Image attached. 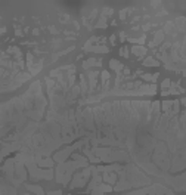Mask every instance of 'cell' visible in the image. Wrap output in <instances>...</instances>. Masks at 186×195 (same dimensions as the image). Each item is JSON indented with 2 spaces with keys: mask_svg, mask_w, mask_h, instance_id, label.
Listing matches in <instances>:
<instances>
[{
  "mask_svg": "<svg viewBox=\"0 0 186 195\" xmlns=\"http://www.w3.org/2000/svg\"><path fill=\"white\" fill-rule=\"evenodd\" d=\"M73 160L74 161H64L59 163L58 169H56V182H59L62 185H68V182L71 180L73 173L77 169H84L89 167V161L87 158L78 154H73Z\"/></svg>",
  "mask_w": 186,
  "mask_h": 195,
  "instance_id": "cell-1",
  "label": "cell"
},
{
  "mask_svg": "<svg viewBox=\"0 0 186 195\" xmlns=\"http://www.w3.org/2000/svg\"><path fill=\"white\" fill-rule=\"evenodd\" d=\"M92 152L105 163H114V161H128V154L124 151H115L112 148H98L93 146Z\"/></svg>",
  "mask_w": 186,
  "mask_h": 195,
  "instance_id": "cell-2",
  "label": "cell"
},
{
  "mask_svg": "<svg viewBox=\"0 0 186 195\" xmlns=\"http://www.w3.org/2000/svg\"><path fill=\"white\" fill-rule=\"evenodd\" d=\"M90 176H92V166L84 167L81 171L74 173V178H73V180H71L69 186H71V188H81V186H84L86 183H87V180L90 179Z\"/></svg>",
  "mask_w": 186,
  "mask_h": 195,
  "instance_id": "cell-3",
  "label": "cell"
},
{
  "mask_svg": "<svg viewBox=\"0 0 186 195\" xmlns=\"http://www.w3.org/2000/svg\"><path fill=\"white\" fill-rule=\"evenodd\" d=\"M86 142H87V141H80V142H76L74 145H69V146H67L65 149H62V151H59V152H56L55 155H53V161H56V163H64V161H67L68 155H71V154H73V151H74L76 148H80V146H83Z\"/></svg>",
  "mask_w": 186,
  "mask_h": 195,
  "instance_id": "cell-4",
  "label": "cell"
},
{
  "mask_svg": "<svg viewBox=\"0 0 186 195\" xmlns=\"http://www.w3.org/2000/svg\"><path fill=\"white\" fill-rule=\"evenodd\" d=\"M112 191V186L111 185H108V183H99L98 186H95L90 191L93 195H102V194H105V192H111Z\"/></svg>",
  "mask_w": 186,
  "mask_h": 195,
  "instance_id": "cell-5",
  "label": "cell"
},
{
  "mask_svg": "<svg viewBox=\"0 0 186 195\" xmlns=\"http://www.w3.org/2000/svg\"><path fill=\"white\" fill-rule=\"evenodd\" d=\"M98 76H99V73L98 71H90L89 73V92H95V89H96V81H98Z\"/></svg>",
  "mask_w": 186,
  "mask_h": 195,
  "instance_id": "cell-6",
  "label": "cell"
},
{
  "mask_svg": "<svg viewBox=\"0 0 186 195\" xmlns=\"http://www.w3.org/2000/svg\"><path fill=\"white\" fill-rule=\"evenodd\" d=\"M117 173H111V171H106V173H103L102 174V180L103 182H106L108 185H115V182H117Z\"/></svg>",
  "mask_w": 186,
  "mask_h": 195,
  "instance_id": "cell-7",
  "label": "cell"
},
{
  "mask_svg": "<svg viewBox=\"0 0 186 195\" xmlns=\"http://www.w3.org/2000/svg\"><path fill=\"white\" fill-rule=\"evenodd\" d=\"M83 152H84L86 158H87V161H92V163H101V160L92 152V149H89V148H84L83 149Z\"/></svg>",
  "mask_w": 186,
  "mask_h": 195,
  "instance_id": "cell-8",
  "label": "cell"
},
{
  "mask_svg": "<svg viewBox=\"0 0 186 195\" xmlns=\"http://www.w3.org/2000/svg\"><path fill=\"white\" fill-rule=\"evenodd\" d=\"M101 78H102V86H103V90H108V86H110V73L108 71H102L101 73Z\"/></svg>",
  "mask_w": 186,
  "mask_h": 195,
  "instance_id": "cell-9",
  "label": "cell"
},
{
  "mask_svg": "<svg viewBox=\"0 0 186 195\" xmlns=\"http://www.w3.org/2000/svg\"><path fill=\"white\" fill-rule=\"evenodd\" d=\"M110 67L112 68L114 71H117V73L120 74V73L123 71V68H124V65H123V64H121L120 61H117V59H111V61H110Z\"/></svg>",
  "mask_w": 186,
  "mask_h": 195,
  "instance_id": "cell-10",
  "label": "cell"
},
{
  "mask_svg": "<svg viewBox=\"0 0 186 195\" xmlns=\"http://www.w3.org/2000/svg\"><path fill=\"white\" fill-rule=\"evenodd\" d=\"M42 68H43V61H40L39 64L31 65V67L28 68V71H30V74H31V76H35V74H39V73L42 71Z\"/></svg>",
  "mask_w": 186,
  "mask_h": 195,
  "instance_id": "cell-11",
  "label": "cell"
},
{
  "mask_svg": "<svg viewBox=\"0 0 186 195\" xmlns=\"http://www.w3.org/2000/svg\"><path fill=\"white\" fill-rule=\"evenodd\" d=\"M27 189H28L30 192H34L35 195H44L43 188L39 186V185H27Z\"/></svg>",
  "mask_w": 186,
  "mask_h": 195,
  "instance_id": "cell-12",
  "label": "cell"
},
{
  "mask_svg": "<svg viewBox=\"0 0 186 195\" xmlns=\"http://www.w3.org/2000/svg\"><path fill=\"white\" fill-rule=\"evenodd\" d=\"M132 52L135 53L137 58H142L145 53H146V49H145L143 46H133V47H132Z\"/></svg>",
  "mask_w": 186,
  "mask_h": 195,
  "instance_id": "cell-13",
  "label": "cell"
},
{
  "mask_svg": "<svg viewBox=\"0 0 186 195\" xmlns=\"http://www.w3.org/2000/svg\"><path fill=\"white\" fill-rule=\"evenodd\" d=\"M84 51L96 52V53H106V52H108V47H105V46H90V47H87Z\"/></svg>",
  "mask_w": 186,
  "mask_h": 195,
  "instance_id": "cell-14",
  "label": "cell"
},
{
  "mask_svg": "<svg viewBox=\"0 0 186 195\" xmlns=\"http://www.w3.org/2000/svg\"><path fill=\"white\" fill-rule=\"evenodd\" d=\"M80 90L81 93L86 95L89 92V87H87V83H86V77L84 76H80Z\"/></svg>",
  "mask_w": 186,
  "mask_h": 195,
  "instance_id": "cell-15",
  "label": "cell"
},
{
  "mask_svg": "<svg viewBox=\"0 0 186 195\" xmlns=\"http://www.w3.org/2000/svg\"><path fill=\"white\" fill-rule=\"evenodd\" d=\"M143 65H145V67H158V65H160V62H158V61H155L154 58H151V56H148V58L143 61Z\"/></svg>",
  "mask_w": 186,
  "mask_h": 195,
  "instance_id": "cell-16",
  "label": "cell"
},
{
  "mask_svg": "<svg viewBox=\"0 0 186 195\" xmlns=\"http://www.w3.org/2000/svg\"><path fill=\"white\" fill-rule=\"evenodd\" d=\"M171 107H173V101H164L162 105H161V108H162V111L166 114H169L170 111H171Z\"/></svg>",
  "mask_w": 186,
  "mask_h": 195,
  "instance_id": "cell-17",
  "label": "cell"
},
{
  "mask_svg": "<svg viewBox=\"0 0 186 195\" xmlns=\"http://www.w3.org/2000/svg\"><path fill=\"white\" fill-rule=\"evenodd\" d=\"M93 65H96V59H95V58H90V59L84 61V64H83V68H84V69H89V68H92Z\"/></svg>",
  "mask_w": 186,
  "mask_h": 195,
  "instance_id": "cell-18",
  "label": "cell"
},
{
  "mask_svg": "<svg viewBox=\"0 0 186 195\" xmlns=\"http://www.w3.org/2000/svg\"><path fill=\"white\" fill-rule=\"evenodd\" d=\"M162 37H164V33H162V31H157V33H155V39H154V42H152L154 46L158 44V43L162 40Z\"/></svg>",
  "mask_w": 186,
  "mask_h": 195,
  "instance_id": "cell-19",
  "label": "cell"
},
{
  "mask_svg": "<svg viewBox=\"0 0 186 195\" xmlns=\"http://www.w3.org/2000/svg\"><path fill=\"white\" fill-rule=\"evenodd\" d=\"M96 27H98V28H105V27H106V19H105V17L99 18V22L96 24Z\"/></svg>",
  "mask_w": 186,
  "mask_h": 195,
  "instance_id": "cell-20",
  "label": "cell"
},
{
  "mask_svg": "<svg viewBox=\"0 0 186 195\" xmlns=\"http://www.w3.org/2000/svg\"><path fill=\"white\" fill-rule=\"evenodd\" d=\"M176 24L179 25L180 31H183V30H185V28H183V24H185V18H177V19H176Z\"/></svg>",
  "mask_w": 186,
  "mask_h": 195,
  "instance_id": "cell-21",
  "label": "cell"
},
{
  "mask_svg": "<svg viewBox=\"0 0 186 195\" xmlns=\"http://www.w3.org/2000/svg\"><path fill=\"white\" fill-rule=\"evenodd\" d=\"M173 25H174L173 22H167V24H166V31H167V33H173V31H174V30H173Z\"/></svg>",
  "mask_w": 186,
  "mask_h": 195,
  "instance_id": "cell-22",
  "label": "cell"
},
{
  "mask_svg": "<svg viewBox=\"0 0 186 195\" xmlns=\"http://www.w3.org/2000/svg\"><path fill=\"white\" fill-rule=\"evenodd\" d=\"M130 42H132V43H139V44H142V43L145 42V37H140V39H132Z\"/></svg>",
  "mask_w": 186,
  "mask_h": 195,
  "instance_id": "cell-23",
  "label": "cell"
},
{
  "mask_svg": "<svg viewBox=\"0 0 186 195\" xmlns=\"http://www.w3.org/2000/svg\"><path fill=\"white\" fill-rule=\"evenodd\" d=\"M120 53H121L124 58H127V56H128V49H127V47H123V49L120 51Z\"/></svg>",
  "mask_w": 186,
  "mask_h": 195,
  "instance_id": "cell-24",
  "label": "cell"
},
{
  "mask_svg": "<svg viewBox=\"0 0 186 195\" xmlns=\"http://www.w3.org/2000/svg\"><path fill=\"white\" fill-rule=\"evenodd\" d=\"M171 84V81H170V78H166L164 81H162V87H169Z\"/></svg>",
  "mask_w": 186,
  "mask_h": 195,
  "instance_id": "cell-25",
  "label": "cell"
},
{
  "mask_svg": "<svg viewBox=\"0 0 186 195\" xmlns=\"http://www.w3.org/2000/svg\"><path fill=\"white\" fill-rule=\"evenodd\" d=\"M47 195H62V191H52Z\"/></svg>",
  "mask_w": 186,
  "mask_h": 195,
  "instance_id": "cell-26",
  "label": "cell"
},
{
  "mask_svg": "<svg viewBox=\"0 0 186 195\" xmlns=\"http://www.w3.org/2000/svg\"><path fill=\"white\" fill-rule=\"evenodd\" d=\"M103 13H105V15H111V13H112V9L105 8V9H103Z\"/></svg>",
  "mask_w": 186,
  "mask_h": 195,
  "instance_id": "cell-27",
  "label": "cell"
},
{
  "mask_svg": "<svg viewBox=\"0 0 186 195\" xmlns=\"http://www.w3.org/2000/svg\"><path fill=\"white\" fill-rule=\"evenodd\" d=\"M123 74H124V76H128V74H130V69H128V68H123Z\"/></svg>",
  "mask_w": 186,
  "mask_h": 195,
  "instance_id": "cell-28",
  "label": "cell"
},
{
  "mask_svg": "<svg viewBox=\"0 0 186 195\" xmlns=\"http://www.w3.org/2000/svg\"><path fill=\"white\" fill-rule=\"evenodd\" d=\"M110 42H111V44H114V42H115V36H111Z\"/></svg>",
  "mask_w": 186,
  "mask_h": 195,
  "instance_id": "cell-29",
  "label": "cell"
},
{
  "mask_svg": "<svg viewBox=\"0 0 186 195\" xmlns=\"http://www.w3.org/2000/svg\"><path fill=\"white\" fill-rule=\"evenodd\" d=\"M50 30H52V33H53V34H56V33H58V31H56V28H55V27H50Z\"/></svg>",
  "mask_w": 186,
  "mask_h": 195,
  "instance_id": "cell-30",
  "label": "cell"
},
{
  "mask_svg": "<svg viewBox=\"0 0 186 195\" xmlns=\"http://www.w3.org/2000/svg\"><path fill=\"white\" fill-rule=\"evenodd\" d=\"M33 34H35V36H37V34H40V31H39V30L35 28V30H33Z\"/></svg>",
  "mask_w": 186,
  "mask_h": 195,
  "instance_id": "cell-31",
  "label": "cell"
},
{
  "mask_svg": "<svg viewBox=\"0 0 186 195\" xmlns=\"http://www.w3.org/2000/svg\"><path fill=\"white\" fill-rule=\"evenodd\" d=\"M25 195H30V194H25Z\"/></svg>",
  "mask_w": 186,
  "mask_h": 195,
  "instance_id": "cell-32",
  "label": "cell"
}]
</instances>
